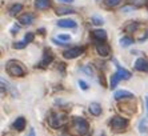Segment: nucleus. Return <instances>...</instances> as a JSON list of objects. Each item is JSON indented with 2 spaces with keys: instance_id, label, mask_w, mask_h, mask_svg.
<instances>
[{
  "instance_id": "obj_16",
  "label": "nucleus",
  "mask_w": 148,
  "mask_h": 136,
  "mask_svg": "<svg viewBox=\"0 0 148 136\" xmlns=\"http://www.w3.org/2000/svg\"><path fill=\"white\" fill-rule=\"evenodd\" d=\"M88 109H90V112L92 113L93 116H99L100 113H101V106H100L99 103H91Z\"/></svg>"
},
{
  "instance_id": "obj_18",
  "label": "nucleus",
  "mask_w": 148,
  "mask_h": 136,
  "mask_svg": "<svg viewBox=\"0 0 148 136\" xmlns=\"http://www.w3.org/2000/svg\"><path fill=\"white\" fill-rule=\"evenodd\" d=\"M139 25H140V24H139L138 21H131L128 25L124 27V31H125V32H136V30L139 28Z\"/></svg>"
},
{
  "instance_id": "obj_26",
  "label": "nucleus",
  "mask_w": 148,
  "mask_h": 136,
  "mask_svg": "<svg viewBox=\"0 0 148 136\" xmlns=\"http://www.w3.org/2000/svg\"><path fill=\"white\" fill-rule=\"evenodd\" d=\"M34 39H35V34H34V32H27V35L24 36V41L27 43V44H28V43H31Z\"/></svg>"
},
{
  "instance_id": "obj_6",
  "label": "nucleus",
  "mask_w": 148,
  "mask_h": 136,
  "mask_svg": "<svg viewBox=\"0 0 148 136\" xmlns=\"http://www.w3.org/2000/svg\"><path fill=\"white\" fill-rule=\"evenodd\" d=\"M83 52H84V48L83 47H72V48L66 49V51L63 52V56L66 59H75V58H77V56H80Z\"/></svg>"
},
{
  "instance_id": "obj_1",
  "label": "nucleus",
  "mask_w": 148,
  "mask_h": 136,
  "mask_svg": "<svg viewBox=\"0 0 148 136\" xmlns=\"http://www.w3.org/2000/svg\"><path fill=\"white\" fill-rule=\"evenodd\" d=\"M88 123L84 117H75L72 120V127H71V132L75 136H84L88 132Z\"/></svg>"
},
{
  "instance_id": "obj_12",
  "label": "nucleus",
  "mask_w": 148,
  "mask_h": 136,
  "mask_svg": "<svg viewBox=\"0 0 148 136\" xmlns=\"http://www.w3.org/2000/svg\"><path fill=\"white\" fill-rule=\"evenodd\" d=\"M52 60H53V56L49 51H45L44 52V56H43V60L39 63V67H47L48 64H51Z\"/></svg>"
},
{
  "instance_id": "obj_15",
  "label": "nucleus",
  "mask_w": 148,
  "mask_h": 136,
  "mask_svg": "<svg viewBox=\"0 0 148 136\" xmlns=\"http://www.w3.org/2000/svg\"><path fill=\"white\" fill-rule=\"evenodd\" d=\"M14 128L16 129V131H23V129L25 128V119L23 116L17 117V119L14 122Z\"/></svg>"
},
{
  "instance_id": "obj_28",
  "label": "nucleus",
  "mask_w": 148,
  "mask_h": 136,
  "mask_svg": "<svg viewBox=\"0 0 148 136\" xmlns=\"http://www.w3.org/2000/svg\"><path fill=\"white\" fill-rule=\"evenodd\" d=\"M58 39L60 41H69L71 40V36H69V35H66V34H60V35H58Z\"/></svg>"
},
{
  "instance_id": "obj_33",
  "label": "nucleus",
  "mask_w": 148,
  "mask_h": 136,
  "mask_svg": "<svg viewBox=\"0 0 148 136\" xmlns=\"http://www.w3.org/2000/svg\"><path fill=\"white\" fill-rule=\"evenodd\" d=\"M17 31H19V27L14 25V27H12V30H11V32H12V34H15V32H17Z\"/></svg>"
},
{
  "instance_id": "obj_20",
  "label": "nucleus",
  "mask_w": 148,
  "mask_h": 136,
  "mask_svg": "<svg viewBox=\"0 0 148 136\" xmlns=\"http://www.w3.org/2000/svg\"><path fill=\"white\" fill-rule=\"evenodd\" d=\"M147 129H148V120L147 119H141L140 123H139V132L144 133V132H147Z\"/></svg>"
},
{
  "instance_id": "obj_21",
  "label": "nucleus",
  "mask_w": 148,
  "mask_h": 136,
  "mask_svg": "<svg viewBox=\"0 0 148 136\" xmlns=\"http://www.w3.org/2000/svg\"><path fill=\"white\" fill-rule=\"evenodd\" d=\"M120 45L121 47H130L131 44H134V40H132L131 38H127V36H124V38H121L120 39Z\"/></svg>"
},
{
  "instance_id": "obj_11",
  "label": "nucleus",
  "mask_w": 148,
  "mask_h": 136,
  "mask_svg": "<svg viewBox=\"0 0 148 136\" xmlns=\"http://www.w3.org/2000/svg\"><path fill=\"white\" fill-rule=\"evenodd\" d=\"M59 27L62 28H75L77 24H76L75 20H71V19H62V20H59L56 23Z\"/></svg>"
},
{
  "instance_id": "obj_32",
  "label": "nucleus",
  "mask_w": 148,
  "mask_h": 136,
  "mask_svg": "<svg viewBox=\"0 0 148 136\" xmlns=\"http://www.w3.org/2000/svg\"><path fill=\"white\" fill-rule=\"evenodd\" d=\"M59 1H62V3H66V4H71V3H73V0H59Z\"/></svg>"
},
{
  "instance_id": "obj_31",
  "label": "nucleus",
  "mask_w": 148,
  "mask_h": 136,
  "mask_svg": "<svg viewBox=\"0 0 148 136\" xmlns=\"http://www.w3.org/2000/svg\"><path fill=\"white\" fill-rule=\"evenodd\" d=\"M52 41H53L55 44H58V45H64V43H63V41H60L59 39H52Z\"/></svg>"
},
{
  "instance_id": "obj_29",
  "label": "nucleus",
  "mask_w": 148,
  "mask_h": 136,
  "mask_svg": "<svg viewBox=\"0 0 148 136\" xmlns=\"http://www.w3.org/2000/svg\"><path fill=\"white\" fill-rule=\"evenodd\" d=\"M135 5H132V7H128V5H125V7L121 8V12H124V14H130V12H134L135 11Z\"/></svg>"
},
{
  "instance_id": "obj_2",
  "label": "nucleus",
  "mask_w": 148,
  "mask_h": 136,
  "mask_svg": "<svg viewBox=\"0 0 148 136\" xmlns=\"http://www.w3.org/2000/svg\"><path fill=\"white\" fill-rule=\"evenodd\" d=\"M131 76L132 75H131V72H130V71H127V69L121 68L120 65H117V71L115 72L114 75H112V78H111V88L114 89L120 80H128Z\"/></svg>"
},
{
  "instance_id": "obj_8",
  "label": "nucleus",
  "mask_w": 148,
  "mask_h": 136,
  "mask_svg": "<svg viewBox=\"0 0 148 136\" xmlns=\"http://www.w3.org/2000/svg\"><path fill=\"white\" fill-rule=\"evenodd\" d=\"M110 47L107 44H103L101 41H97L96 43V52L101 56V58H107L108 55H110Z\"/></svg>"
},
{
  "instance_id": "obj_7",
  "label": "nucleus",
  "mask_w": 148,
  "mask_h": 136,
  "mask_svg": "<svg viewBox=\"0 0 148 136\" xmlns=\"http://www.w3.org/2000/svg\"><path fill=\"white\" fill-rule=\"evenodd\" d=\"M35 17H36L35 14H32V12H25V14L19 16L17 21H19L21 25H31V24L35 21Z\"/></svg>"
},
{
  "instance_id": "obj_19",
  "label": "nucleus",
  "mask_w": 148,
  "mask_h": 136,
  "mask_svg": "<svg viewBox=\"0 0 148 136\" xmlns=\"http://www.w3.org/2000/svg\"><path fill=\"white\" fill-rule=\"evenodd\" d=\"M21 10H23V5L21 4H14L12 7L10 8V15L11 16H15V15H17L19 12H21Z\"/></svg>"
},
{
  "instance_id": "obj_22",
  "label": "nucleus",
  "mask_w": 148,
  "mask_h": 136,
  "mask_svg": "<svg viewBox=\"0 0 148 136\" xmlns=\"http://www.w3.org/2000/svg\"><path fill=\"white\" fill-rule=\"evenodd\" d=\"M120 1L121 0H104V5H106V7H110V8H114V7H116V5H119Z\"/></svg>"
},
{
  "instance_id": "obj_5",
  "label": "nucleus",
  "mask_w": 148,
  "mask_h": 136,
  "mask_svg": "<svg viewBox=\"0 0 148 136\" xmlns=\"http://www.w3.org/2000/svg\"><path fill=\"white\" fill-rule=\"evenodd\" d=\"M48 122L51 124V127L59 128L67 122V115H64V113H51L48 117Z\"/></svg>"
},
{
  "instance_id": "obj_4",
  "label": "nucleus",
  "mask_w": 148,
  "mask_h": 136,
  "mask_svg": "<svg viewBox=\"0 0 148 136\" xmlns=\"http://www.w3.org/2000/svg\"><path fill=\"white\" fill-rule=\"evenodd\" d=\"M7 72L11 76H15V78H21V76H24V73H25L23 67H21L19 63H16V61H8Z\"/></svg>"
},
{
  "instance_id": "obj_25",
  "label": "nucleus",
  "mask_w": 148,
  "mask_h": 136,
  "mask_svg": "<svg viewBox=\"0 0 148 136\" xmlns=\"http://www.w3.org/2000/svg\"><path fill=\"white\" fill-rule=\"evenodd\" d=\"M82 71L86 72L87 75L93 76V69H92V67H91V65H84V67H82Z\"/></svg>"
},
{
  "instance_id": "obj_30",
  "label": "nucleus",
  "mask_w": 148,
  "mask_h": 136,
  "mask_svg": "<svg viewBox=\"0 0 148 136\" xmlns=\"http://www.w3.org/2000/svg\"><path fill=\"white\" fill-rule=\"evenodd\" d=\"M79 87L82 89H84V91H86V89H88V84H87L86 82H83V80H79Z\"/></svg>"
},
{
  "instance_id": "obj_14",
  "label": "nucleus",
  "mask_w": 148,
  "mask_h": 136,
  "mask_svg": "<svg viewBox=\"0 0 148 136\" xmlns=\"http://www.w3.org/2000/svg\"><path fill=\"white\" fill-rule=\"evenodd\" d=\"M35 7L38 10H47L51 7V0H35Z\"/></svg>"
},
{
  "instance_id": "obj_10",
  "label": "nucleus",
  "mask_w": 148,
  "mask_h": 136,
  "mask_svg": "<svg viewBox=\"0 0 148 136\" xmlns=\"http://www.w3.org/2000/svg\"><path fill=\"white\" fill-rule=\"evenodd\" d=\"M114 98L116 99V100H121V99H131V98H134V93H132V92L125 91V89H120V91L115 92Z\"/></svg>"
},
{
  "instance_id": "obj_9",
  "label": "nucleus",
  "mask_w": 148,
  "mask_h": 136,
  "mask_svg": "<svg viewBox=\"0 0 148 136\" xmlns=\"http://www.w3.org/2000/svg\"><path fill=\"white\" fill-rule=\"evenodd\" d=\"M135 68L141 72H148V60L144 58H139L135 61Z\"/></svg>"
},
{
  "instance_id": "obj_24",
  "label": "nucleus",
  "mask_w": 148,
  "mask_h": 136,
  "mask_svg": "<svg viewBox=\"0 0 148 136\" xmlns=\"http://www.w3.org/2000/svg\"><path fill=\"white\" fill-rule=\"evenodd\" d=\"M25 45H27V43L23 40V41H16V43H14L12 47H14L15 49H23V48H25Z\"/></svg>"
},
{
  "instance_id": "obj_13",
  "label": "nucleus",
  "mask_w": 148,
  "mask_h": 136,
  "mask_svg": "<svg viewBox=\"0 0 148 136\" xmlns=\"http://www.w3.org/2000/svg\"><path fill=\"white\" fill-rule=\"evenodd\" d=\"M92 36L97 41H104L107 39V32L104 30H95V31H92Z\"/></svg>"
},
{
  "instance_id": "obj_23",
  "label": "nucleus",
  "mask_w": 148,
  "mask_h": 136,
  "mask_svg": "<svg viewBox=\"0 0 148 136\" xmlns=\"http://www.w3.org/2000/svg\"><path fill=\"white\" fill-rule=\"evenodd\" d=\"M91 21H92V24H95V25H101V24H104L103 19H101V17H97V16H92L91 17Z\"/></svg>"
},
{
  "instance_id": "obj_17",
  "label": "nucleus",
  "mask_w": 148,
  "mask_h": 136,
  "mask_svg": "<svg viewBox=\"0 0 148 136\" xmlns=\"http://www.w3.org/2000/svg\"><path fill=\"white\" fill-rule=\"evenodd\" d=\"M56 14L58 15H68V14H76L75 10L69 7H58L56 8Z\"/></svg>"
},
{
  "instance_id": "obj_35",
  "label": "nucleus",
  "mask_w": 148,
  "mask_h": 136,
  "mask_svg": "<svg viewBox=\"0 0 148 136\" xmlns=\"http://www.w3.org/2000/svg\"><path fill=\"white\" fill-rule=\"evenodd\" d=\"M28 136H35V132H34V129H31V132H29V135Z\"/></svg>"
},
{
  "instance_id": "obj_27",
  "label": "nucleus",
  "mask_w": 148,
  "mask_h": 136,
  "mask_svg": "<svg viewBox=\"0 0 148 136\" xmlns=\"http://www.w3.org/2000/svg\"><path fill=\"white\" fill-rule=\"evenodd\" d=\"M131 1L135 7H141V5H145V4H147V0H131Z\"/></svg>"
},
{
  "instance_id": "obj_34",
  "label": "nucleus",
  "mask_w": 148,
  "mask_h": 136,
  "mask_svg": "<svg viewBox=\"0 0 148 136\" xmlns=\"http://www.w3.org/2000/svg\"><path fill=\"white\" fill-rule=\"evenodd\" d=\"M145 104H147V112H148V96H145Z\"/></svg>"
},
{
  "instance_id": "obj_3",
  "label": "nucleus",
  "mask_w": 148,
  "mask_h": 136,
  "mask_svg": "<svg viewBox=\"0 0 148 136\" xmlns=\"http://www.w3.org/2000/svg\"><path fill=\"white\" fill-rule=\"evenodd\" d=\"M110 126L114 132H123L128 126V120L124 119V117H120V116H114L110 122Z\"/></svg>"
}]
</instances>
